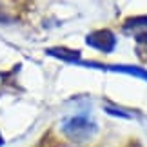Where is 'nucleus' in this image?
Here are the masks:
<instances>
[{"mask_svg": "<svg viewBox=\"0 0 147 147\" xmlns=\"http://www.w3.org/2000/svg\"><path fill=\"white\" fill-rule=\"evenodd\" d=\"M87 44L94 49L102 51V53H111L116 46V36L115 33L109 29H100V31H93L87 35Z\"/></svg>", "mask_w": 147, "mask_h": 147, "instance_id": "nucleus-2", "label": "nucleus"}, {"mask_svg": "<svg viewBox=\"0 0 147 147\" xmlns=\"http://www.w3.org/2000/svg\"><path fill=\"white\" fill-rule=\"evenodd\" d=\"M62 131L73 140H87L96 133V123L86 115H78V116L69 118L64 123Z\"/></svg>", "mask_w": 147, "mask_h": 147, "instance_id": "nucleus-1", "label": "nucleus"}, {"mask_svg": "<svg viewBox=\"0 0 147 147\" xmlns=\"http://www.w3.org/2000/svg\"><path fill=\"white\" fill-rule=\"evenodd\" d=\"M4 144V140H2V136H0V145H2Z\"/></svg>", "mask_w": 147, "mask_h": 147, "instance_id": "nucleus-7", "label": "nucleus"}, {"mask_svg": "<svg viewBox=\"0 0 147 147\" xmlns=\"http://www.w3.org/2000/svg\"><path fill=\"white\" fill-rule=\"evenodd\" d=\"M109 71H115V73H127V75H133L136 78H142V80L147 82V71L142 69L140 65H109L105 67Z\"/></svg>", "mask_w": 147, "mask_h": 147, "instance_id": "nucleus-5", "label": "nucleus"}, {"mask_svg": "<svg viewBox=\"0 0 147 147\" xmlns=\"http://www.w3.org/2000/svg\"><path fill=\"white\" fill-rule=\"evenodd\" d=\"M105 111L109 113V115H116V116H122V118H131L127 111H118L116 107H105Z\"/></svg>", "mask_w": 147, "mask_h": 147, "instance_id": "nucleus-6", "label": "nucleus"}, {"mask_svg": "<svg viewBox=\"0 0 147 147\" xmlns=\"http://www.w3.org/2000/svg\"><path fill=\"white\" fill-rule=\"evenodd\" d=\"M122 31L125 35L136 38L140 44H147V16H133L127 18L122 26Z\"/></svg>", "mask_w": 147, "mask_h": 147, "instance_id": "nucleus-3", "label": "nucleus"}, {"mask_svg": "<svg viewBox=\"0 0 147 147\" xmlns=\"http://www.w3.org/2000/svg\"><path fill=\"white\" fill-rule=\"evenodd\" d=\"M47 55L56 56V58L69 62V64H78L80 62V51L67 49V47H51V49H47Z\"/></svg>", "mask_w": 147, "mask_h": 147, "instance_id": "nucleus-4", "label": "nucleus"}]
</instances>
